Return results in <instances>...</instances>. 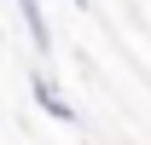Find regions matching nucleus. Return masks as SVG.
<instances>
[{"mask_svg":"<svg viewBox=\"0 0 151 145\" xmlns=\"http://www.w3.org/2000/svg\"><path fill=\"white\" fill-rule=\"evenodd\" d=\"M23 12V29H29V41H35L41 58H52V23H47V12H41V0H18Z\"/></svg>","mask_w":151,"mask_h":145,"instance_id":"obj_2","label":"nucleus"},{"mask_svg":"<svg viewBox=\"0 0 151 145\" xmlns=\"http://www.w3.org/2000/svg\"><path fill=\"white\" fill-rule=\"evenodd\" d=\"M0 41H6V35H0Z\"/></svg>","mask_w":151,"mask_h":145,"instance_id":"obj_4","label":"nucleus"},{"mask_svg":"<svg viewBox=\"0 0 151 145\" xmlns=\"http://www.w3.org/2000/svg\"><path fill=\"white\" fill-rule=\"evenodd\" d=\"M70 6H81V12H87V6H93V0H70Z\"/></svg>","mask_w":151,"mask_h":145,"instance_id":"obj_3","label":"nucleus"},{"mask_svg":"<svg viewBox=\"0 0 151 145\" xmlns=\"http://www.w3.org/2000/svg\"><path fill=\"white\" fill-rule=\"evenodd\" d=\"M29 99H35V105L47 110L52 122H64V128H76V122H81V116H76V105L58 93V81H52L47 70H35V75H29Z\"/></svg>","mask_w":151,"mask_h":145,"instance_id":"obj_1","label":"nucleus"}]
</instances>
